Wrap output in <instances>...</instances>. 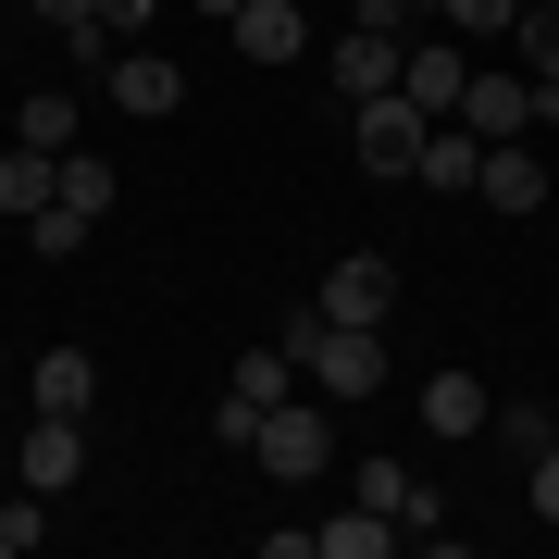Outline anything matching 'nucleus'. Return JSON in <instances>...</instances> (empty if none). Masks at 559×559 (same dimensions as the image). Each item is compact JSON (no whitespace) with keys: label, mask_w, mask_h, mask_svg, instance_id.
Segmentation results:
<instances>
[{"label":"nucleus","mask_w":559,"mask_h":559,"mask_svg":"<svg viewBox=\"0 0 559 559\" xmlns=\"http://www.w3.org/2000/svg\"><path fill=\"white\" fill-rule=\"evenodd\" d=\"M522 498H535V522H559V448H535V460H522Z\"/></svg>","instance_id":"nucleus-26"},{"label":"nucleus","mask_w":559,"mask_h":559,"mask_svg":"<svg viewBox=\"0 0 559 559\" xmlns=\"http://www.w3.org/2000/svg\"><path fill=\"white\" fill-rule=\"evenodd\" d=\"M510 460H535V448H559V399H498V423H485Z\"/></svg>","instance_id":"nucleus-18"},{"label":"nucleus","mask_w":559,"mask_h":559,"mask_svg":"<svg viewBox=\"0 0 559 559\" xmlns=\"http://www.w3.org/2000/svg\"><path fill=\"white\" fill-rule=\"evenodd\" d=\"M348 124H360V175H399V187H411L423 138H436V112H423L411 87H373V100H348Z\"/></svg>","instance_id":"nucleus-4"},{"label":"nucleus","mask_w":559,"mask_h":559,"mask_svg":"<svg viewBox=\"0 0 559 559\" xmlns=\"http://www.w3.org/2000/svg\"><path fill=\"white\" fill-rule=\"evenodd\" d=\"M510 50H522V75H535V87H559V0H522Z\"/></svg>","instance_id":"nucleus-19"},{"label":"nucleus","mask_w":559,"mask_h":559,"mask_svg":"<svg viewBox=\"0 0 559 559\" xmlns=\"http://www.w3.org/2000/svg\"><path fill=\"white\" fill-rule=\"evenodd\" d=\"M75 124H87V112L62 100V87H38V100L13 112V138H25V150H75Z\"/></svg>","instance_id":"nucleus-22"},{"label":"nucleus","mask_w":559,"mask_h":559,"mask_svg":"<svg viewBox=\"0 0 559 559\" xmlns=\"http://www.w3.org/2000/svg\"><path fill=\"white\" fill-rule=\"evenodd\" d=\"M485 423H498V399H485V385L473 373H423V436H485Z\"/></svg>","instance_id":"nucleus-14"},{"label":"nucleus","mask_w":559,"mask_h":559,"mask_svg":"<svg viewBox=\"0 0 559 559\" xmlns=\"http://www.w3.org/2000/svg\"><path fill=\"white\" fill-rule=\"evenodd\" d=\"M112 112H138V124L187 112V62L175 50H112Z\"/></svg>","instance_id":"nucleus-7"},{"label":"nucleus","mask_w":559,"mask_h":559,"mask_svg":"<svg viewBox=\"0 0 559 559\" xmlns=\"http://www.w3.org/2000/svg\"><path fill=\"white\" fill-rule=\"evenodd\" d=\"M50 510H62V498H38V485H13V498H0V559L50 547Z\"/></svg>","instance_id":"nucleus-21"},{"label":"nucleus","mask_w":559,"mask_h":559,"mask_svg":"<svg viewBox=\"0 0 559 559\" xmlns=\"http://www.w3.org/2000/svg\"><path fill=\"white\" fill-rule=\"evenodd\" d=\"M50 187H62V150H25V138L0 150V212H13V224H38Z\"/></svg>","instance_id":"nucleus-15"},{"label":"nucleus","mask_w":559,"mask_h":559,"mask_svg":"<svg viewBox=\"0 0 559 559\" xmlns=\"http://www.w3.org/2000/svg\"><path fill=\"white\" fill-rule=\"evenodd\" d=\"M460 124H473L485 150H498V138H535V75H522V62H510V75H485V62H473V87H460Z\"/></svg>","instance_id":"nucleus-6"},{"label":"nucleus","mask_w":559,"mask_h":559,"mask_svg":"<svg viewBox=\"0 0 559 559\" xmlns=\"http://www.w3.org/2000/svg\"><path fill=\"white\" fill-rule=\"evenodd\" d=\"M348 498H360V510H399V498H411V460H385V448H373V460H360V485H348Z\"/></svg>","instance_id":"nucleus-24"},{"label":"nucleus","mask_w":559,"mask_h":559,"mask_svg":"<svg viewBox=\"0 0 559 559\" xmlns=\"http://www.w3.org/2000/svg\"><path fill=\"white\" fill-rule=\"evenodd\" d=\"M249 460H261L274 485H323V473H336V399H311V385H299V399H274V411H261V436H249Z\"/></svg>","instance_id":"nucleus-2"},{"label":"nucleus","mask_w":559,"mask_h":559,"mask_svg":"<svg viewBox=\"0 0 559 559\" xmlns=\"http://www.w3.org/2000/svg\"><path fill=\"white\" fill-rule=\"evenodd\" d=\"M323 75H336L348 100H373V87H399V38H373V25H336V50H323Z\"/></svg>","instance_id":"nucleus-13"},{"label":"nucleus","mask_w":559,"mask_h":559,"mask_svg":"<svg viewBox=\"0 0 559 559\" xmlns=\"http://www.w3.org/2000/svg\"><path fill=\"white\" fill-rule=\"evenodd\" d=\"M399 535H411V547H460V522H448V498H436L423 473H411V498H399Z\"/></svg>","instance_id":"nucleus-23"},{"label":"nucleus","mask_w":559,"mask_h":559,"mask_svg":"<svg viewBox=\"0 0 559 559\" xmlns=\"http://www.w3.org/2000/svg\"><path fill=\"white\" fill-rule=\"evenodd\" d=\"M200 13H237V0H200Z\"/></svg>","instance_id":"nucleus-29"},{"label":"nucleus","mask_w":559,"mask_h":559,"mask_svg":"<svg viewBox=\"0 0 559 559\" xmlns=\"http://www.w3.org/2000/svg\"><path fill=\"white\" fill-rule=\"evenodd\" d=\"M348 25H373V38H411V0H348Z\"/></svg>","instance_id":"nucleus-27"},{"label":"nucleus","mask_w":559,"mask_h":559,"mask_svg":"<svg viewBox=\"0 0 559 559\" xmlns=\"http://www.w3.org/2000/svg\"><path fill=\"white\" fill-rule=\"evenodd\" d=\"M224 38H237V62H299L311 50V13H299V0H237Z\"/></svg>","instance_id":"nucleus-8"},{"label":"nucleus","mask_w":559,"mask_h":559,"mask_svg":"<svg viewBox=\"0 0 559 559\" xmlns=\"http://www.w3.org/2000/svg\"><path fill=\"white\" fill-rule=\"evenodd\" d=\"M473 200H485V212H547L559 187H547V162L522 150V138H498V150H485V187H473Z\"/></svg>","instance_id":"nucleus-12"},{"label":"nucleus","mask_w":559,"mask_h":559,"mask_svg":"<svg viewBox=\"0 0 559 559\" xmlns=\"http://www.w3.org/2000/svg\"><path fill=\"white\" fill-rule=\"evenodd\" d=\"M411 13H436L448 38H510V25H522V0H411Z\"/></svg>","instance_id":"nucleus-20"},{"label":"nucleus","mask_w":559,"mask_h":559,"mask_svg":"<svg viewBox=\"0 0 559 559\" xmlns=\"http://www.w3.org/2000/svg\"><path fill=\"white\" fill-rule=\"evenodd\" d=\"M411 187H436V200H473V187H485V138H473V124H436V138H423V162H411Z\"/></svg>","instance_id":"nucleus-11"},{"label":"nucleus","mask_w":559,"mask_h":559,"mask_svg":"<svg viewBox=\"0 0 559 559\" xmlns=\"http://www.w3.org/2000/svg\"><path fill=\"white\" fill-rule=\"evenodd\" d=\"M274 336L299 348V385H311V399H336V411H360V399L385 385V323H336V311L311 299V311H286Z\"/></svg>","instance_id":"nucleus-1"},{"label":"nucleus","mask_w":559,"mask_h":559,"mask_svg":"<svg viewBox=\"0 0 559 559\" xmlns=\"http://www.w3.org/2000/svg\"><path fill=\"white\" fill-rule=\"evenodd\" d=\"M25 13H38L50 38H62V25H100V0H25Z\"/></svg>","instance_id":"nucleus-28"},{"label":"nucleus","mask_w":559,"mask_h":559,"mask_svg":"<svg viewBox=\"0 0 559 559\" xmlns=\"http://www.w3.org/2000/svg\"><path fill=\"white\" fill-rule=\"evenodd\" d=\"M311 299L336 311V323H385V311H399V261H385V249H348V261H323Z\"/></svg>","instance_id":"nucleus-5"},{"label":"nucleus","mask_w":559,"mask_h":559,"mask_svg":"<svg viewBox=\"0 0 559 559\" xmlns=\"http://www.w3.org/2000/svg\"><path fill=\"white\" fill-rule=\"evenodd\" d=\"M311 535H323V559H385V547H399V510H336V522H311Z\"/></svg>","instance_id":"nucleus-17"},{"label":"nucleus","mask_w":559,"mask_h":559,"mask_svg":"<svg viewBox=\"0 0 559 559\" xmlns=\"http://www.w3.org/2000/svg\"><path fill=\"white\" fill-rule=\"evenodd\" d=\"M25 249H38V261H75L87 224H75V212H38V224H25Z\"/></svg>","instance_id":"nucleus-25"},{"label":"nucleus","mask_w":559,"mask_h":559,"mask_svg":"<svg viewBox=\"0 0 559 559\" xmlns=\"http://www.w3.org/2000/svg\"><path fill=\"white\" fill-rule=\"evenodd\" d=\"M25 411H100V360H87L75 336L25 360Z\"/></svg>","instance_id":"nucleus-10"},{"label":"nucleus","mask_w":559,"mask_h":559,"mask_svg":"<svg viewBox=\"0 0 559 559\" xmlns=\"http://www.w3.org/2000/svg\"><path fill=\"white\" fill-rule=\"evenodd\" d=\"M0 423H13V385H0Z\"/></svg>","instance_id":"nucleus-30"},{"label":"nucleus","mask_w":559,"mask_h":559,"mask_svg":"<svg viewBox=\"0 0 559 559\" xmlns=\"http://www.w3.org/2000/svg\"><path fill=\"white\" fill-rule=\"evenodd\" d=\"M13 485L75 498V485H87V411H25L13 423Z\"/></svg>","instance_id":"nucleus-3"},{"label":"nucleus","mask_w":559,"mask_h":559,"mask_svg":"<svg viewBox=\"0 0 559 559\" xmlns=\"http://www.w3.org/2000/svg\"><path fill=\"white\" fill-rule=\"evenodd\" d=\"M399 87H411V100L423 112H460V87H473V62H460V38H399Z\"/></svg>","instance_id":"nucleus-9"},{"label":"nucleus","mask_w":559,"mask_h":559,"mask_svg":"<svg viewBox=\"0 0 559 559\" xmlns=\"http://www.w3.org/2000/svg\"><path fill=\"white\" fill-rule=\"evenodd\" d=\"M124 200V175H112V162L100 150H62V187H50V212H75V224H100Z\"/></svg>","instance_id":"nucleus-16"}]
</instances>
